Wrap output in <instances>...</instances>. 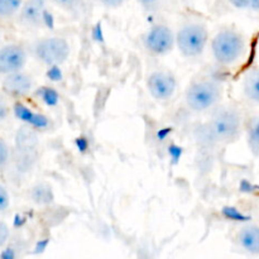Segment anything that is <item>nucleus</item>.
<instances>
[{
    "mask_svg": "<svg viewBox=\"0 0 259 259\" xmlns=\"http://www.w3.org/2000/svg\"><path fill=\"white\" fill-rule=\"evenodd\" d=\"M141 7L146 8V9H154L158 7L163 0H136Z\"/></svg>",
    "mask_w": 259,
    "mask_h": 259,
    "instance_id": "obj_22",
    "label": "nucleus"
},
{
    "mask_svg": "<svg viewBox=\"0 0 259 259\" xmlns=\"http://www.w3.org/2000/svg\"><path fill=\"white\" fill-rule=\"evenodd\" d=\"M210 39L206 25L200 22H187L176 32V48L187 60H195L204 55Z\"/></svg>",
    "mask_w": 259,
    "mask_h": 259,
    "instance_id": "obj_4",
    "label": "nucleus"
},
{
    "mask_svg": "<svg viewBox=\"0 0 259 259\" xmlns=\"http://www.w3.org/2000/svg\"><path fill=\"white\" fill-rule=\"evenodd\" d=\"M10 158H12V151H10L9 144L4 138L0 137V169L4 168L9 163Z\"/></svg>",
    "mask_w": 259,
    "mask_h": 259,
    "instance_id": "obj_18",
    "label": "nucleus"
},
{
    "mask_svg": "<svg viewBox=\"0 0 259 259\" xmlns=\"http://www.w3.org/2000/svg\"><path fill=\"white\" fill-rule=\"evenodd\" d=\"M12 114V105L9 103V98L3 91H0V126L9 119Z\"/></svg>",
    "mask_w": 259,
    "mask_h": 259,
    "instance_id": "obj_16",
    "label": "nucleus"
},
{
    "mask_svg": "<svg viewBox=\"0 0 259 259\" xmlns=\"http://www.w3.org/2000/svg\"><path fill=\"white\" fill-rule=\"evenodd\" d=\"M224 96V85L212 77L196 78L185 91V104L192 113H205L215 109Z\"/></svg>",
    "mask_w": 259,
    "mask_h": 259,
    "instance_id": "obj_3",
    "label": "nucleus"
},
{
    "mask_svg": "<svg viewBox=\"0 0 259 259\" xmlns=\"http://www.w3.org/2000/svg\"><path fill=\"white\" fill-rule=\"evenodd\" d=\"M228 2L239 10L259 13V0H228Z\"/></svg>",
    "mask_w": 259,
    "mask_h": 259,
    "instance_id": "obj_15",
    "label": "nucleus"
},
{
    "mask_svg": "<svg viewBox=\"0 0 259 259\" xmlns=\"http://www.w3.org/2000/svg\"><path fill=\"white\" fill-rule=\"evenodd\" d=\"M29 55L40 65L55 67L63 65L70 58L71 45L61 35H47L30 45Z\"/></svg>",
    "mask_w": 259,
    "mask_h": 259,
    "instance_id": "obj_5",
    "label": "nucleus"
},
{
    "mask_svg": "<svg viewBox=\"0 0 259 259\" xmlns=\"http://www.w3.org/2000/svg\"><path fill=\"white\" fill-rule=\"evenodd\" d=\"M238 244L250 255H259V225L245 224L238 230Z\"/></svg>",
    "mask_w": 259,
    "mask_h": 259,
    "instance_id": "obj_11",
    "label": "nucleus"
},
{
    "mask_svg": "<svg viewBox=\"0 0 259 259\" xmlns=\"http://www.w3.org/2000/svg\"><path fill=\"white\" fill-rule=\"evenodd\" d=\"M29 51L20 43H8L0 47V75L7 76L10 73L24 70L27 65Z\"/></svg>",
    "mask_w": 259,
    "mask_h": 259,
    "instance_id": "obj_8",
    "label": "nucleus"
},
{
    "mask_svg": "<svg viewBox=\"0 0 259 259\" xmlns=\"http://www.w3.org/2000/svg\"><path fill=\"white\" fill-rule=\"evenodd\" d=\"M10 206V194L7 187L0 184V212H4Z\"/></svg>",
    "mask_w": 259,
    "mask_h": 259,
    "instance_id": "obj_19",
    "label": "nucleus"
},
{
    "mask_svg": "<svg viewBox=\"0 0 259 259\" xmlns=\"http://www.w3.org/2000/svg\"><path fill=\"white\" fill-rule=\"evenodd\" d=\"M244 133L250 153L259 158V114L245 119Z\"/></svg>",
    "mask_w": 259,
    "mask_h": 259,
    "instance_id": "obj_13",
    "label": "nucleus"
},
{
    "mask_svg": "<svg viewBox=\"0 0 259 259\" xmlns=\"http://www.w3.org/2000/svg\"><path fill=\"white\" fill-rule=\"evenodd\" d=\"M143 47L156 57L168 55L176 47V32L163 23L152 25L143 37Z\"/></svg>",
    "mask_w": 259,
    "mask_h": 259,
    "instance_id": "obj_6",
    "label": "nucleus"
},
{
    "mask_svg": "<svg viewBox=\"0 0 259 259\" xmlns=\"http://www.w3.org/2000/svg\"><path fill=\"white\" fill-rule=\"evenodd\" d=\"M242 93L245 100L259 105V67H253L244 73L242 80Z\"/></svg>",
    "mask_w": 259,
    "mask_h": 259,
    "instance_id": "obj_12",
    "label": "nucleus"
},
{
    "mask_svg": "<svg viewBox=\"0 0 259 259\" xmlns=\"http://www.w3.org/2000/svg\"><path fill=\"white\" fill-rule=\"evenodd\" d=\"M47 17V0H24L18 14L20 24L29 29L42 27Z\"/></svg>",
    "mask_w": 259,
    "mask_h": 259,
    "instance_id": "obj_10",
    "label": "nucleus"
},
{
    "mask_svg": "<svg viewBox=\"0 0 259 259\" xmlns=\"http://www.w3.org/2000/svg\"><path fill=\"white\" fill-rule=\"evenodd\" d=\"M244 116L234 105H223L215 109L206 124L210 138L219 144L237 142L244 133Z\"/></svg>",
    "mask_w": 259,
    "mask_h": 259,
    "instance_id": "obj_1",
    "label": "nucleus"
},
{
    "mask_svg": "<svg viewBox=\"0 0 259 259\" xmlns=\"http://www.w3.org/2000/svg\"><path fill=\"white\" fill-rule=\"evenodd\" d=\"M33 90H34V80L32 75L25 72L24 70L3 76L2 91L9 99L20 100L28 98Z\"/></svg>",
    "mask_w": 259,
    "mask_h": 259,
    "instance_id": "obj_9",
    "label": "nucleus"
},
{
    "mask_svg": "<svg viewBox=\"0 0 259 259\" xmlns=\"http://www.w3.org/2000/svg\"><path fill=\"white\" fill-rule=\"evenodd\" d=\"M10 238V228L5 222L0 220V249L8 243Z\"/></svg>",
    "mask_w": 259,
    "mask_h": 259,
    "instance_id": "obj_20",
    "label": "nucleus"
},
{
    "mask_svg": "<svg viewBox=\"0 0 259 259\" xmlns=\"http://www.w3.org/2000/svg\"><path fill=\"white\" fill-rule=\"evenodd\" d=\"M247 47L244 34L234 28L220 29L210 43L212 58L222 67H232L239 63L245 56Z\"/></svg>",
    "mask_w": 259,
    "mask_h": 259,
    "instance_id": "obj_2",
    "label": "nucleus"
},
{
    "mask_svg": "<svg viewBox=\"0 0 259 259\" xmlns=\"http://www.w3.org/2000/svg\"><path fill=\"white\" fill-rule=\"evenodd\" d=\"M147 90L156 101H167L174 98L177 90V80L169 71L154 70L147 76Z\"/></svg>",
    "mask_w": 259,
    "mask_h": 259,
    "instance_id": "obj_7",
    "label": "nucleus"
},
{
    "mask_svg": "<svg viewBox=\"0 0 259 259\" xmlns=\"http://www.w3.org/2000/svg\"><path fill=\"white\" fill-rule=\"evenodd\" d=\"M98 3L108 9H118L125 4L126 0H98Z\"/></svg>",
    "mask_w": 259,
    "mask_h": 259,
    "instance_id": "obj_21",
    "label": "nucleus"
},
{
    "mask_svg": "<svg viewBox=\"0 0 259 259\" xmlns=\"http://www.w3.org/2000/svg\"><path fill=\"white\" fill-rule=\"evenodd\" d=\"M24 0H0V19H12L19 14Z\"/></svg>",
    "mask_w": 259,
    "mask_h": 259,
    "instance_id": "obj_14",
    "label": "nucleus"
},
{
    "mask_svg": "<svg viewBox=\"0 0 259 259\" xmlns=\"http://www.w3.org/2000/svg\"><path fill=\"white\" fill-rule=\"evenodd\" d=\"M50 2H52L56 7L61 8V9L67 10V12H75L82 7L85 0H50Z\"/></svg>",
    "mask_w": 259,
    "mask_h": 259,
    "instance_id": "obj_17",
    "label": "nucleus"
}]
</instances>
